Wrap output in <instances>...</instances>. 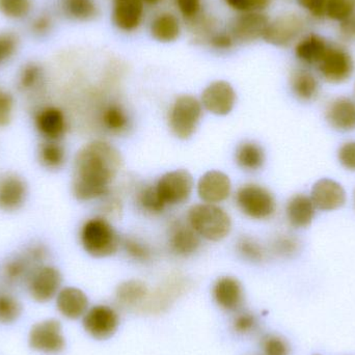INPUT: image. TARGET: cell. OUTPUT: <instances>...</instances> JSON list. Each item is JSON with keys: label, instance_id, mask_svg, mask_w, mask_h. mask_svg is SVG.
<instances>
[{"label": "cell", "instance_id": "cell-1", "mask_svg": "<svg viewBox=\"0 0 355 355\" xmlns=\"http://www.w3.org/2000/svg\"><path fill=\"white\" fill-rule=\"evenodd\" d=\"M122 166V155L112 144L95 141L85 145L75 157L72 181L75 198L87 202L107 196Z\"/></svg>", "mask_w": 355, "mask_h": 355}, {"label": "cell", "instance_id": "cell-2", "mask_svg": "<svg viewBox=\"0 0 355 355\" xmlns=\"http://www.w3.org/2000/svg\"><path fill=\"white\" fill-rule=\"evenodd\" d=\"M187 221L200 238L209 241L225 239L232 230L231 216L218 205H194L188 211Z\"/></svg>", "mask_w": 355, "mask_h": 355}, {"label": "cell", "instance_id": "cell-3", "mask_svg": "<svg viewBox=\"0 0 355 355\" xmlns=\"http://www.w3.org/2000/svg\"><path fill=\"white\" fill-rule=\"evenodd\" d=\"M83 250L94 258H107L118 252L121 238L112 223L103 217H94L83 223L80 230Z\"/></svg>", "mask_w": 355, "mask_h": 355}, {"label": "cell", "instance_id": "cell-4", "mask_svg": "<svg viewBox=\"0 0 355 355\" xmlns=\"http://www.w3.org/2000/svg\"><path fill=\"white\" fill-rule=\"evenodd\" d=\"M236 204L250 218L264 220L270 218L277 210V200L270 190L259 184H245L236 192Z\"/></svg>", "mask_w": 355, "mask_h": 355}, {"label": "cell", "instance_id": "cell-5", "mask_svg": "<svg viewBox=\"0 0 355 355\" xmlns=\"http://www.w3.org/2000/svg\"><path fill=\"white\" fill-rule=\"evenodd\" d=\"M202 116V105L196 97L182 95L168 112V126L180 139H188L196 133Z\"/></svg>", "mask_w": 355, "mask_h": 355}, {"label": "cell", "instance_id": "cell-6", "mask_svg": "<svg viewBox=\"0 0 355 355\" xmlns=\"http://www.w3.org/2000/svg\"><path fill=\"white\" fill-rule=\"evenodd\" d=\"M316 67L319 74L327 83H342L352 77L354 62L345 48L329 42L327 51Z\"/></svg>", "mask_w": 355, "mask_h": 355}, {"label": "cell", "instance_id": "cell-7", "mask_svg": "<svg viewBox=\"0 0 355 355\" xmlns=\"http://www.w3.org/2000/svg\"><path fill=\"white\" fill-rule=\"evenodd\" d=\"M306 26L304 17L296 12H285L270 19L263 40L277 47H288L302 35Z\"/></svg>", "mask_w": 355, "mask_h": 355}, {"label": "cell", "instance_id": "cell-8", "mask_svg": "<svg viewBox=\"0 0 355 355\" xmlns=\"http://www.w3.org/2000/svg\"><path fill=\"white\" fill-rule=\"evenodd\" d=\"M28 343L31 349L46 354H58L66 348L62 327L56 319L35 323L31 329Z\"/></svg>", "mask_w": 355, "mask_h": 355}, {"label": "cell", "instance_id": "cell-9", "mask_svg": "<svg viewBox=\"0 0 355 355\" xmlns=\"http://www.w3.org/2000/svg\"><path fill=\"white\" fill-rule=\"evenodd\" d=\"M193 185V178L186 170L166 173L155 184L156 189L166 207L185 202L191 196Z\"/></svg>", "mask_w": 355, "mask_h": 355}, {"label": "cell", "instance_id": "cell-10", "mask_svg": "<svg viewBox=\"0 0 355 355\" xmlns=\"http://www.w3.org/2000/svg\"><path fill=\"white\" fill-rule=\"evenodd\" d=\"M47 252L42 245L31 246L24 254L10 259L3 267V277L8 283L26 284L31 273L43 266Z\"/></svg>", "mask_w": 355, "mask_h": 355}, {"label": "cell", "instance_id": "cell-11", "mask_svg": "<svg viewBox=\"0 0 355 355\" xmlns=\"http://www.w3.org/2000/svg\"><path fill=\"white\" fill-rule=\"evenodd\" d=\"M62 283V273L58 268L43 265L35 269L27 279V291L33 300L44 304L58 295Z\"/></svg>", "mask_w": 355, "mask_h": 355}, {"label": "cell", "instance_id": "cell-12", "mask_svg": "<svg viewBox=\"0 0 355 355\" xmlns=\"http://www.w3.org/2000/svg\"><path fill=\"white\" fill-rule=\"evenodd\" d=\"M83 325L85 331L94 339H110L118 331L120 317L112 306L98 304L85 313Z\"/></svg>", "mask_w": 355, "mask_h": 355}, {"label": "cell", "instance_id": "cell-13", "mask_svg": "<svg viewBox=\"0 0 355 355\" xmlns=\"http://www.w3.org/2000/svg\"><path fill=\"white\" fill-rule=\"evenodd\" d=\"M269 21L264 12H242L232 20L229 31L236 43H252L263 39Z\"/></svg>", "mask_w": 355, "mask_h": 355}, {"label": "cell", "instance_id": "cell-14", "mask_svg": "<svg viewBox=\"0 0 355 355\" xmlns=\"http://www.w3.org/2000/svg\"><path fill=\"white\" fill-rule=\"evenodd\" d=\"M237 96L231 83L217 80L202 91L200 103L205 110L216 116H227L233 110Z\"/></svg>", "mask_w": 355, "mask_h": 355}, {"label": "cell", "instance_id": "cell-15", "mask_svg": "<svg viewBox=\"0 0 355 355\" xmlns=\"http://www.w3.org/2000/svg\"><path fill=\"white\" fill-rule=\"evenodd\" d=\"M143 0H112V24L122 33H133L143 24L145 17Z\"/></svg>", "mask_w": 355, "mask_h": 355}, {"label": "cell", "instance_id": "cell-16", "mask_svg": "<svg viewBox=\"0 0 355 355\" xmlns=\"http://www.w3.org/2000/svg\"><path fill=\"white\" fill-rule=\"evenodd\" d=\"M196 191L198 198L206 204H220L231 196V180L225 173L210 171L200 178Z\"/></svg>", "mask_w": 355, "mask_h": 355}, {"label": "cell", "instance_id": "cell-17", "mask_svg": "<svg viewBox=\"0 0 355 355\" xmlns=\"http://www.w3.org/2000/svg\"><path fill=\"white\" fill-rule=\"evenodd\" d=\"M168 245L177 256L189 257L200 248V237L188 221L175 219L168 227Z\"/></svg>", "mask_w": 355, "mask_h": 355}, {"label": "cell", "instance_id": "cell-18", "mask_svg": "<svg viewBox=\"0 0 355 355\" xmlns=\"http://www.w3.org/2000/svg\"><path fill=\"white\" fill-rule=\"evenodd\" d=\"M212 294L217 306L227 312H235L243 306V287L236 277H219L213 286Z\"/></svg>", "mask_w": 355, "mask_h": 355}, {"label": "cell", "instance_id": "cell-19", "mask_svg": "<svg viewBox=\"0 0 355 355\" xmlns=\"http://www.w3.org/2000/svg\"><path fill=\"white\" fill-rule=\"evenodd\" d=\"M311 198L315 207L320 210L334 211L345 204L346 192L338 182L321 179L313 186Z\"/></svg>", "mask_w": 355, "mask_h": 355}, {"label": "cell", "instance_id": "cell-20", "mask_svg": "<svg viewBox=\"0 0 355 355\" xmlns=\"http://www.w3.org/2000/svg\"><path fill=\"white\" fill-rule=\"evenodd\" d=\"M35 127L45 141H60L67 130L64 112L56 107H46L35 116Z\"/></svg>", "mask_w": 355, "mask_h": 355}, {"label": "cell", "instance_id": "cell-21", "mask_svg": "<svg viewBox=\"0 0 355 355\" xmlns=\"http://www.w3.org/2000/svg\"><path fill=\"white\" fill-rule=\"evenodd\" d=\"M27 186L22 178L6 175L0 178V209L8 212L18 210L24 204Z\"/></svg>", "mask_w": 355, "mask_h": 355}, {"label": "cell", "instance_id": "cell-22", "mask_svg": "<svg viewBox=\"0 0 355 355\" xmlns=\"http://www.w3.org/2000/svg\"><path fill=\"white\" fill-rule=\"evenodd\" d=\"M325 118L329 124L338 131H352L355 129V102L350 98L340 97L329 102L325 110Z\"/></svg>", "mask_w": 355, "mask_h": 355}, {"label": "cell", "instance_id": "cell-23", "mask_svg": "<svg viewBox=\"0 0 355 355\" xmlns=\"http://www.w3.org/2000/svg\"><path fill=\"white\" fill-rule=\"evenodd\" d=\"M56 308L62 316L76 320L89 310V298L78 288H64L56 296Z\"/></svg>", "mask_w": 355, "mask_h": 355}, {"label": "cell", "instance_id": "cell-24", "mask_svg": "<svg viewBox=\"0 0 355 355\" xmlns=\"http://www.w3.org/2000/svg\"><path fill=\"white\" fill-rule=\"evenodd\" d=\"M150 290L144 282L130 279L124 282L116 289V300L119 306L126 310H144L148 300Z\"/></svg>", "mask_w": 355, "mask_h": 355}, {"label": "cell", "instance_id": "cell-25", "mask_svg": "<svg viewBox=\"0 0 355 355\" xmlns=\"http://www.w3.org/2000/svg\"><path fill=\"white\" fill-rule=\"evenodd\" d=\"M150 35L158 43L171 44L178 41L182 35L179 17L171 12H162L152 19Z\"/></svg>", "mask_w": 355, "mask_h": 355}, {"label": "cell", "instance_id": "cell-26", "mask_svg": "<svg viewBox=\"0 0 355 355\" xmlns=\"http://www.w3.org/2000/svg\"><path fill=\"white\" fill-rule=\"evenodd\" d=\"M185 289L184 281L171 279L154 293L150 294L149 300L144 308V312L160 313L168 308L175 300Z\"/></svg>", "mask_w": 355, "mask_h": 355}, {"label": "cell", "instance_id": "cell-27", "mask_svg": "<svg viewBox=\"0 0 355 355\" xmlns=\"http://www.w3.org/2000/svg\"><path fill=\"white\" fill-rule=\"evenodd\" d=\"M329 42L317 33H309L296 43L295 55L308 66H317L329 47Z\"/></svg>", "mask_w": 355, "mask_h": 355}, {"label": "cell", "instance_id": "cell-28", "mask_svg": "<svg viewBox=\"0 0 355 355\" xmlns=\"http://www.w3.org/2000/svg\"><path fill=\"white\" fill-rule=\"evenodd\" d=\"M315 208L312 198L304 194H296L290 198L286 207L288 221L294 227H309L314 219Z\"/></svg>", "mask_w": 355, "mask_h": 355}, {"label": "cell", "instance_id": "cell-29", "mask_svg": "<svg viewBox=\"0 0 355 355\" xmlns=\"http://www.w3.org/2000/svg\"><path fill=\"white\" fill-rule=\"evenodd\" d=\"M290 87L295 97L302 101H312L319 94L318 80L304 69H296L291 73Z\"/></svg>", "mask_w": 355, "mask_h": 355}, {"label": "cell", "instance_id": "cell-30", "mask_svg": "<svg viewBox=\"0 0 355 355\" xmlns=\"http://www.w3.org/2000/svg\"><path fill=\"white\" fill-rule=\"evenodd\" d=\"M236 164L242 170L256 172L265 164L264 149L254 141H244L238 146L235 154Z\"/></svg>", "mask_w": 355, "mask_h": 355}, {"label": "cell", "instance_id": "cell-31", "mask_svg": "<svg viewBox=\"0 0 355 355\" xmlns=\"http://www.w3.org/2000/svg\"><path fill=\"white\" fill-rule=\"evenodd\" d=\"M102 126L112 135H122L130 127L128 112L121 104L110 102L101 112Z\"/></svg>", "mask_w": 355, "mask_h": 355}, {"label": "cell", "instance_id": "cell-32", "mask_svg": "<svg viewBox=\"0 0 355 355\" xmlns=\"http://www.w3.org/2000/svg\"><path fill=\"white\" fill-rule=\"evenodd\" d=\"M39 159L48 170H60L66 162V150L58 141H45L39 149Z\"/></svg>", "mask_w": 355, "mask_h": 355}, {"label": "cell", "instance_id": "cell-33", "mask_svg": "<svg viewBox=\"0 0 355 355\" xmlns=\"http://www.w3.org/2000/svg\"><path fill=\"white\" fill-rule=\"evenodd\" d=\"M135 198L139 208L147 214H160L166 208L155 185H144L137 190Z\"/></svg>", "mask_w": 355, "mask_h": 355}, {"label": "cell", "instance_id": "cell-34", "mask_svg": "<svg viewBox=\"0 0 355 355\" xmlns=\"http://www.w3.org/2000/svg\"><path fill=\"white\" fill-rule=\"evenodd\" d=\"M62 6L69 17L78 21L93 20L99 12L95 0H62Z\"/></svg>", "mask_w": 355, "mask_h": 355}, {"label": "cell", "instance_id": "cell-35", "mask_svg": "<svg viewBox=\"0 0 355 355\" xmlns=\"http://www.w3.org/2000/svg\"><path fill=\"white\" fill-rule=\"evenodd\" d=\"M121 245L127 256L135 262L147 263L152 260L153 252L151 248L139 238L127 236L121 239Z\"/></svg>", "mask_w": 355, "mask_h": 355}, {"label": "cell", "instance_id": "cell-36", "mask_svg": "<svg viewBox=\"0 0 355 355\" xmlns=\"http://www.w3.org/2000/svg\"><path fill=\"white\" fill-rule=\"evenodd\" d=\"M22 304L12 294L0 292V323L12 324L22 314Z\"/></svg>", "mask_w": 355, "mask_h": 355}, {"label": "cell", "instance_id": "cell-37", "mask_svg": "<svg viewBox=\"0 0 355 355\" xmlns=\"http://www.w3.org/2000/svg\"><path fill=\"white\" fill-rule=\"evenodd\" d=\"M238 252L243 257L245 260L250 262H262L266 257V252L262 244L250 236H242L238 240L237 245Z\"/></svg>", "mask_w": 355, "mask_h": 355}, {"label": "cell", "instance_id": "cell-38", "mask_svg": "<svg viewBox=\"0 0 355 355\" xmlns=\"http://www.w3.org/2000/svg\"><path fill=\"white\" fill-rule=\"evenodd\" d=\"M355 12V0H327L325 17L341 22Z\"/></svg>", "mask_w": 355, "mask_h": 355}, {"label": "cell", "instance_id": "cell-39", "mask_svg": "<svg viewBox=\"0 0 355 355\" xmlns=\"http://www.w3.org/2000/svg\"><path fill=\"white\" fill-rule=\"evenodd\" d=\"M31 8V0H0V12L8 18H23Z\"/></svg>", "mask_w": 355, "mask_h": 355}, {"label": "cell", "instance_id": "cell-40", "mask_svg": "<svg viewBox=\"0 0 355 355\" xmlns=\"http://www.w3.org/2000/svg\"><path fill=\"white\" fill-rule=\"evenodd\" d=\"M273 0H223L225 6L238 14L250 12H264Z\"/></svg>", "mask_w": 355, "mask_h": 355}, {"label": "cell", "instance_id": "cell-41", "mask_svg": "<svg viewBox=\"0 0 355 355\" xmlns=\"http://www.w3.org/2000/svg\"><path fill=\"white\" fill-rule=\"evenodd\" d=\"M175 6L184 20L192 24L202 16V0H174Z\"/></svg>", "mask_w": 355, "mask_h": 355}, {"label": "cell", "instance_id": "cell-42", "mask_svg": "<svg viewBox=\"0 0 355 355\" xmlns=\"http://www.w3.org/2000/svg\"><path fill=\"white\" fill-rule=\"evenodd\" d=\"M207 44L217 51H229L236 45L235 39L230 31H213L206 39Z\"/></svg>", "mask_w": 355, "mask_h": 355}, {"label": "cell", "instance_id": "cell-43", "mask_svg": "<svg viewBox=\"0 0 355 355\" xmlns=\"http://www.w3.org/2000/svg\"><path fill=\"white\" fill-rule=\"evenodd\" d=\"M272 250L281 257H291L297 252L298 240L292 235H279L273 240Z\"/></svg>", "mask_w": 355, "mask_h": 355}, {"label": "cell", "instance_id": "cell-44", "mask_svg": "<svg viewBox=\"0 0 355 355\" xmlns=\"http://www.w3.org/2000/svg\"><path fill=\"white\" fill-rule=\"evenodd\" d=\"M257 324H258V321H257L256 316L248 311L238 313L234 317L233 322H232L234 331L239 335H248V334L252 333L256 329Z\"/></svg>", "mask_w": 355, "mask_h": 355}, {"label": "cell", "instance_id": "cell-45", "mask_svg": "<svg viewBox=\"0 0 355 355\" xmlns=\"http://www.w3.org/2000/svg\"><path fill=\"white\" fill-rule=\"evenodd\" d=\"M41 67L35 64H28L22 69L20 74V85L23 89H33L39 85L42 79Z\"/></svg>", "mask_w": 355, "mask_h": 355}, {"label": "cell", "instance_id": "cell-46", "mask_svg": "<svg viewBox=\"0 0 355 355\" xmlns=\"http://www.w3.org/2000/svg\"><path fill=\"white\" fill-rule=\"evenodd\" d=\"M262 350L264 355L289 354V346L287 342L275 335H268L263 338Z\"/></svg>", "mask_w": 355, "mask_h": 355}, {"label": "cell", "instance_id": "cell-47", "mask_svg": "<svg viewBox=\"0 0 355 355\" xmlns=\"http://www.w3.org/2000/svg\"><path fill=\"white\" fill-rule=\"evenodd\" d=\"M338 158L344 168L355 172V141L344 144L338 152Z\"/></svg>", "mask_w": 355, "mask_h": 355}, {"label": "cell", "instance_id": "cell-48", "mask_svg": "<svg viewBox=\"0 0 355 355\" xmlns=\"http://www.w3.org/2000/svg\"><path fill=\"white\" fill-rule=\"evenodd\" d=\"M12 97L0 89V126H6L12 118Z\"/></svg>", "mask_w": 355, "mask_h": 355}, {"label": "cell", "instance_id": "cell-49", "mask_svg": "<svg viewBox=\"0 0 355 355\" xmlns=\"http://www.w3.org/2000/svg\"><path fill=\"white\" fill-rule=\"evenodd\" d=\"M325 1L327 0H296L298 6L316 19L325 18Z\"/></svg>", "mask_w": 355, "mask_h": 355}, {"label": "cell", "instance_id": "cell-50", "mask_svg": "<svg viewBox=\"0 0 355 355\" xmlns=\"http://www.w3.org/2000/svg\"><path fill=\"white\" fill-rule=\"evenodd\" d=\"M17 47V39L12 33L0 35V62L8 60L14 54Z\"/></svg>", "mask_w": 355, "mask_h": 355}, {"label": "cell", "instance_id": "cell-51", "mask_svg": "<svg viewBox=\"0 0 355 355\" xmlns=\"http://www.w3.org/2000/svg\"><path fill=\"white\" fill-rule=\"evenodd\" d=\"M339 35L346 42H355V12L340 22Z\"/></svg>", "mask_w": 355, "mask_h": 355}, {"label": "cell", "instance_id": "cell-52", "mask_svg": "<svg viewBox=\"0 0 355 355\" xmlns=\"http://www.w3.org/2000/svg\"><path fill=\"white\" fill-rule=\"evenodd\" d=\"M51 21L47 16H40L39 18L35 19L33 23V29L37 33H47L48 29L50 28Z\"/></svg>", "mask_w": 355, "mask_h": 355}, {"label": "cell", "instance_id": "cell-53", "mask_svg": "<svg viewBox=\"0 0 355 355\" xmlns=\"http://www.w3.org/2000/svg\"><path fill=\"white\" fill-rule=\"evenodd\" d=\"M143 1L148 4H157L162 1V0H143Z\"/></svg>", "mask_w": 355, "mask_h": 355}, {"label": "cell", "instance_id": "cell-54", "mask_svg": "<svg viewBox=\"0 0 355 355\" xmlns=\"http://www.w3.org/2000/svg\"><path fill=\"white\" fill-rule=\"evenodd\" d=\"M354 202H355V191H354Z\"/></svg>", "mask_w": 355, "mask_h": 355}]
</instances>
